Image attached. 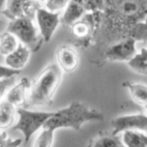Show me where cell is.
Instances as JSON below:
<instances>
[{"label":"cell","instance_id":"cell-1","mask_svg":"<svg viewBox=\"0 0 147 147\" xmlns=\"http://www.w3.org/2000/svg\"><path fill=\"white\" fill-rule=\"evenodd\" d=\"M103 119L104 116L100 112L90 109L81 102L75 101L68 107L54 112L42 127L54 131L62 128L77 130L85 123L101 121Z\"/></svg>","mask_w":147,"mask_h":147},{"label":"cell","instance_id":"cell-2","mask_svg":"<svg viewBox=\"0 0 147 147\" xmlns=\"http://www.w3.org/2000/svg\"><path fill=\"white\" fill-rule=\"evenodd\" d=\"M62 70L56 64L43 70L31 83L29 103L32 106L50 105L62 81Z\"/></svg>","mask_w":147,"mask_h":147},{"label":"cell","instance_id":"cell-3","mask_svg":"<svg viewBox=\"0 0 147 147\" xmlns=\"http://www.w3.org/2000/svg\"><path fill=\"white\" fill-rule=\"evenodd\" d=\"M17 113L19 120L12 129L22 133L24 137V144L26 145L34 134L43 127L54 112L34 111L20 109Z\"/></svg>","mask_w":147,"mask_h":147},{"label":"cell","instance_id":"cell-4","mask_svg":"<svg viewBox=\"0 0 147 147\" xmlns=\"http://www.w3.org/2000/svg\"><path fill=\"white\" fill-rule=\"evenodd\" d=\"M32 20L25 17L12 20L7 31L15 34L35 52L39 49L43 38L42 36H37L36 29L32 23Z\"/></svg>","mask_w":147,"mask_h":147},{"label":"cell","instance_id":"cell-5","mask_svg":"<svg viewBox=\"0 0 147 147\" xmlns=\"http://www.w3.org/2000/svg\"><path fill=\"white\" fill-rule=\"evenodd\" d=\"M112 133L118 135L129 130L147 132V115L138 113L120 116L111 122Z\"/></svg>","mask_w":147,"mask_h":147},{"label":"cell","instance_id":"cell-6","mask_svg":"<svg viewBox=\"0 0 147 147\" xmlns=\"http://www.w3.org/2000/svg\"><path fill=\"white\" fill-rule=\"evenodd\" d=\"M36 14L42 36L45 41H48L58 24L59 13H54L40 8Z\"/></svg>","mask_w":147,"mask_h":147},{"label":"cell","instance_id":"cell-7","mask_svg":"<svg viewBox=\"0 0 147 147\" xmlns=\"http://www.w3.org/2000/svg\"><path fill=\"white\" fill-rule=\"evenodd\" d=\"M57 57L59 66L66 72L74 71L78 65L79 59L77 53L68 46L60 47L57 51Z\"/></svg>","mask_w":147,"mask_h":147},{"label":"cell","instance_id":"cell-8","mask_svg":"<svg viewBox=\"0 0 147 147\" xmlns=\"http://www.w3.org/2000/svg\"><path fill=\"white\" fill-rule=\"evenodd\" d=\"M31 84L27 78H22L19 83L9 92L7 101L14 106L21 107L26 105V93L27 89L30 88Z\"/></svg>","mask_w":147,"mask_h":147},{"label":"cell","instance_id":"cell-9","mask_svg":"<svg viewBox=\"0 0 147 147\" xmlns=\"http://www.w3.org/2000/svg\"><path fill=\"white\" fill-rule=\"evenodd\" d=\"M86 147H125L121 139L112 132H99L89 141Z\"/></svg>","mask_w":147,"mask_h":147},{"label":"cell","instance_id":"cell-10","mask_svg":"<svg viewBox=\"0 0 147 147\" xmlns=\"http://www.w3.org/2000/svg\"><path fill=\"white\" fill-rule=\"evenodd\" d=\"M30 51L27 47L20 44L14 52L7 55L5 62L10 67L20 70L27 63Z\"/></svg>","mask_w":147,"mask_h":147},{"label":"cell","instance_id":"cell-11","mask_svg":"<svg viewBox=\"0 0 147 147\" xmlns=\"http://www.w3.org/2000/svg\"><path fill=\"white\" fill-rule=\"evenodd\" d=\"M122 85L128 90L134 102L145 107L147 105V85L129 81L123 82Z\"/></svg>","mask_w":147,"mask_h":147},{"label":"cell","instance_id":"cell-12","mask_svg":"<svg viewBox=\"0 0 147 147\" xmlns=\"http://www.w3.org/2000/svg\"><path fill=\"white\" fill-rule=\"evenodd\" d=\"M121 139L125 147H147V135L135 130L125 131Z\"/></svg>","mask_w":147,"mask_h":147},{"label":"cell","instance_id":"cell-13","mask_svg":"<svg viewBox=\"0 0 147 147\" xmlns=\"http://www.w3.org/2000/svg\"><path fill=\"white\" fill-rule=\"evenodd\" d=\"M14 106L8 101H3L0 105V127L6 129L11 126L14 121Z\"/></svg>","mask_w":147,"mask_h":147},{"label":"cell","instance_id":"cell-14","mask_svg":"<svg viewBox=\"0 0 147 147\" xmlns=\"http://www.w3.org/2000/svg\"><path fill=\"white\" fill-rule=\"evenodd\" d=\"M24 1H8L5 9L2 14L12 20L26 17L24 7Z\"/></svg>","mask_w":147,"mask_h":147},{"label":"cell","instance_id":"cell-15","mask_svg":"<svg viewBox=\"0 0 147 147\" xmlns=\"http://www.w3.org/2000/svg\"><path fill=\"white\" fill-rule=\"evenodd\" d=\"M128 64L132 69L138 74L147 76V53L135 55Z\"/></svg>","mask_w":147,"mask_h":147},{"label":"cell","instance_id":"cell-16","mask_svg":"<svg viewBox=\"0 0 147 147\" xmlns=\"http://www.w3.org/2000/svg\"><path fill=\"white\" fill-rule=\"evenodd\" d=\"M0 51L3 55H8L17 49V42L15 37L9 32L3 34L1 37Z\"/></svg>","mask_w":147,"mask_h":147},{"label":"cell","instance_id":"cell-17","mask_svg":"<svg viewBox=\"0 0 147 147\" xmlns=\"http://www.w3.org/2000/svg\"><path fill=\"white\" fill-rule=\"evenodd\" d=\"M54 131L50 129H43L34 142L33 147H52Z\"/></svg>","mask_w":147,"mask_h":147},{"label":"cell","instance_id":"cell-18","mask_svg":"<svg viewBox=\"0 0 147 147\" xmlns=\"http://www.w3.org/2000/svg\"><path fill=\"white\" fill-rule=\"evenodd\" d=\"M22 142L20 139L12 140L8 136L5 132L1 134L0 147H20Z\"/></svg>","mask_w":147,"mask_h":147},{"label":"cell","instance_id":"cell-19","mask_svg":"<svg viewBox=\"0 0 147 147\" xmlns=\"http://www.w3.org/2000/svg\"><path fill=\"white\" fill-rule=\"evenodd\" d=\"M20 73V70H17L10 67H6L2 66L0 67V77L1 79L17 76Z\"/></svg>","mask_w":147,"mask_h":147},{"label":"cell","instance_id":"cell-20","mask_svg":"<svg viewBox=\"0 0 147 147\" xmlns=\"http://www.w3.org/2000/svg\"><path fill=\"white\" fill-rule=\"evenodd\" d=\"M14 76L8 78L1 79L0 81V93L2 97L7 90L14 86L15 83L16 77Z\"/></svg>","mask_w":147,"mask_h":147},{"label":"cell","instance_id":"cell-21","mask_svg":"<svg viewBox=\"0 0 147 147\" xmlns=\"http://www.w3.org/2000/svg\"><path fill=\"white\" fill-rule=\"evenodd\" d=\"M67 1H48L46 3V6L48 9L53 12L64 7L67 4Z\"/></svg>","mask_w":147,"mask_h":147},{"label":"cell","instance_id":"cell-22","mask_svg":"<svg viewBox=\"0 0 147 147\" xmlns=\"http://www.w3.org/2000/svg\"><path fill=\"white\" fill-rule=\"evenodd\" d=\"M124 10L125 12L129 15H132L137 12L138 9V6L137 3L134 2H127L124 3Z\"/></svg>","mask_w":147,"mask_h":147},{"label":"cell","instance_id":"cell-23","mask_svg":"<svg viewBox=\"0 0 147 147\" xmlns=\"http://www.w3.org/2000/svg\"><path fill=\"white\" fill-rule=\"evenodd\" d=\"M87 31V28L84 24H78L77 26H75L74 28V32L75 34L82 36H84Z\"/></svg>","mask_w":147,"mask_h":147},{"label":"cell","instance_id":"cell-24","mask_svg":"<svg viewBox=\"0 0 147 147\" xmlns=\"http://www.w3.org/2000/svg\"><path fill=\"white\" fill-rule=\"evenodd\" d=\"M145 109H146L147 111V105L145 107Z\"/></svg>","mask_w":147,"mask_h":147}]
</instances>
